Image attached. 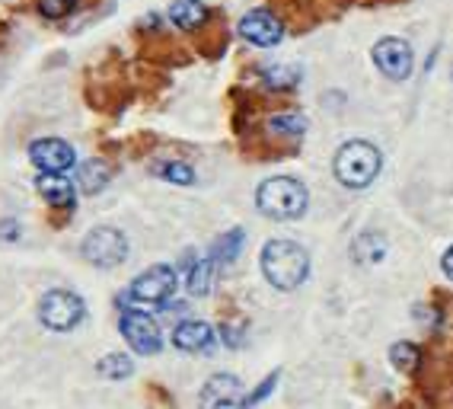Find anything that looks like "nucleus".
I'll list each match as a JSON object with an SVG mask.
<instances>
[{
    "instance_id": "4",
    "label": "nucleus",
    "mask_w": 453,
    "mask_h": 409,
    "mask_svg": "<svg viewBox=\"0 0 453 409\" xmlns=\"http://www.w3.org/2000/svg\"><path fill=\"white\" fill-rule=\"evenodd\" d=\"M39 323L51 333H71L87 320V301L71 288H49L39 297Z\"/></svg>"
},
{
    "instance_id": "2",
    "label": "nucleus",
    "mask_w": 453,
    "mask_h": 409,
    "mask_svg": "<svg viewBox=\"0 0 453 409\" xmlns=\"http://www.w3.org/2000/svg\"><path fill=\"white\" fill-rule=\"evenodd\" d=\"M383 170V154L371 141H345L332 157V173L345 189H367Z\"/></svg>"
},
{
    "instance_id": "23",
    "label": "nucleus",
    "mask_w": 453,
    "mask_h": 409,
    "mask_svg": "<svg viewBox=\"0 0 453 409\" xmlns=\"http://www.w3.org/2000/svg\"><path fill=\"white\" fill-rule=\"evenodd\" d=\"M389 361H393V368L396 371H415L421 365V349L415 343H396L389 349Z\"/></svg>"
},
{
    "instance_id": "3",
    "label": "nucleus",
    "mask_w": 453,
    "mask_h": 409,
    "mask_svg": "<svg viewBox=\"0 0 453 409\" xmlns=\"http://www.w3.org/2000/svg\"><path fill=\"white\" fill-rule=\"evenodd\" d=\"M256 208L272 221H297L310 208V192L294 176H272L256 189Z\"/></svg>"
},
{
    "instance_id": "10",
    "label": "nucleus",
    "mask_w": 453,
    "mask_h": 409,
    "mask_svg": "<svg viewBox=\"0 0 453 409\" xmlns=\"http://www.w3.org/2000/svg\"><path fill=\"white\" fill-rule=\"evenodd\" d=\"M240 35H243L250 45H256V49H275L278 42L284 39V23L281 17H275L272 10L265 7H256L250 10L243 19H240Z\"/></svg>"
},
{
    "instance_id": "8",
    "label": "nucleus",
    "mask_w": 453,
    "mask_h": 409,
    "mask_svg": "<svg viewBox=\"0 0 453 409\" xmlns=\"http://www.w3.org/2000/svg\"><path fill=\"white\" fill-rule=\"evenodd\" d=\"M373 65L380 71L387 81H409L415 67V51L405 39H396V35H387L373 45Z\"/></svg>"
},
{
    "instance_id": "5",
    "label": "nucleus",
    "mask_w": 453,
    "mask_h": 409,
    "mask_svg": "<svg viewBox=\"0 0 453 409\" xmlns=\"http://www.w3.org/2000/svg\"><path fill=\"white\" fill-rule=\"evenodd\" d=\"M179 288V272L166 262L160 266H150L138 275V279L131 282L125 297H119V304H147V307H166L170 297L176 295Z\"/></svg>"
},
{
    "instance_id": "18",
    "label": "nucleus",
    "mask_w": 453,
    "mask_h": 409,
    "mask_svg": "<svg viewBox=\"0 0 453 409\" xmlns=\"http://www.w3.org/2000/svg\"><path fill=\"white\" fill-rule=\"evenodd\" d=\"M243 243H246V230L230 228L226 234H220V237L211 243V259L218 262V266H230V262H236V256L243 253Z\"/></svg>"
},
{
    "instance_id": "27",
    "label": "nucleus",
    "mask_w": 453,
    "mask_h": 409,
    "mask_svg": "<svg viewBox=\"0 0 453 409\" xmlns=\"http://www.w3.org/2000/svg\"><path fill=\"white\" fill-rule=\"evenodd\" d=\"M220 336H224V343L230 345V349H240L246 339V327H234V323H224L220 327Z\"/></svg>"
},
{
    "instance_id": "11",
    "label": "nucleus",
    "mask_w": 453,
    "mask_h": 409,
    "mask_svg": "<svg viewBox=\"0 0 453 409\" xmlns=\"http://www.w3.org/2000/svg\"><path fill=\"white\" fill-rule=\"evenodd\" d=\"M29 160L39 173H67L77 166V150L65 138H39L29 144Z\"/></svg>"
},
{
    "instance_id": "20",
    "label": "nucleus",
    "mask_w": 453,
    "mask_h": 409,
    "mask_svg": "<svg viewBox=\"0 0 453 409\" xmlns=\"http://www.w3.org/2000/svg\"><path fill=\"white\" fill-rule=\"evenodd\" d=\"M268 131L275 138H303L307 135V119L300 112H278L268 119Z\"/></svg>"
},
{
    "instance_id": "7",
    "label": "nucleus",
    "mask_w": 453,
    "mask_h": 409,
    "mask_svg": "<svg viewBox=\"0 0 453 409\" xmlns=\"http://www.w3.org/2000/svg\"><path fill=\"white\" fill-rule=\"evenodd\" d=\"M119 333H122V339L138 355H157L163 349L160 323H157L150 313L134 311V307H125L122 311V317H119Z\"/></svg>"
},
{
    "instance_id": "17",
    "label": "nucleus",
    "mask_w": 453,
    "mask_h": 409,
    "mask_svg": "<svg viewBox=\"0 0 453 409\" xmlns=\"http://www.w3.org/2000/svg\"><path fill=\"white\" fill-rule=\"evenodd\" d=\"M214 275H218V262L211 259H195L192 269L186 272V288L192 297H208L214 288Z\"/></svg>"
},
{
    "instance_id": "6",
    "label": "nucleus",
    "mask_w": 453,
    "mask_h": 409,
    "mask_svg": "<svg viewBox=\"0 0 453 409\" xmlns=\"http://www.w3.org/2000/svg\"><path fill=\"white\" fill-rule=\"evenodd\" d=\"M81 253L96 269H115V266H122L128 259V237L112 224H99L83 237Z\"/></svg>"
},
{
    "instance_id": "12",
    "label": "nucleus",
    "mask_w": 453,
    "mask_h": 409,
    "mask_svg": "<svg viewBox=\"0 0 453 409\" xmlns=\"http://www.w3.org/2000/svg\"><path fill=\"white\" fill-rule=\"evenodd\" d=\"M173 345H176L179 352L208 355V352H214V345H218V333H214V327L204 323V320H182V323L173 329Z\"/></svg>"
},
{
    "instance_id": "25",
    "label": "nucleus",
    "mask_w": 453,
    "mask_h": 409,
    "mask_svg": "<svg viewBox=\"0 0 453 409\" xmlns=\"http://www.w3.org/2000/svg\"><path fill=\"white\" fill-rule=\"evenodd\" d=\"M278 377H281V374H278V371H272V374H268L265 381H262V384L256 387V390H252L250 397H246V409L259 406L262 400H268V397H272V390L278 387Z\"/></svg>"
},
{
    "instance_id": "1",
    "label": "nucleus",
    "mask_w": 453,
    "mask_h": 409,
    "mask_svg": "<svg viewBox=\"0 0 453 409\" xmlns=\"http://www.w3.org/2000/svg\"><path fill=\"white\" fill-rule=\"evenodd\" d=\"M262 275L278 291H297L310 279V253L297 240H268L259 253Z\"/></svg>"
},
{
    "instance_id": "15",
    "label": "nucleus",
    "mask_w": 453,
    "mask_h": 409,
    "mask_svg": "<svg viewBox=\"0 0 453 409\" xmlns=\"http://www.w3.org/2000/svg\"><path fill=\"white\" fill-rule=\"evenodd\" d=\"M112 180V166L93 157V160H83L81 170H77V186H81L83 196H99L105 186Z\"/></svg>"
},
{
    "instance_id": "21",
    "label": "nucleus",
    "mask_w": 453,
    "mask_h": 409,
    "mask_svg": "<svg viewBox=\"0 0 453 409\" xmlns=\"http://www.w3.org/2000/svg\"><path fill=\"white\" fill-rule=\"evenodd\" d=\"M150 173L160 176V180L173 182V186H192L195 182V170L186 160H157V164L150 166Z\"/></svg>"
},
{
    "instance_id": "13",
    "label": "nucleus",
    "mask_w": 453,
    "mask_h": 409,
    "mask_svg": "<svg viewBox=\"0 0 453 409\" xmlns=\"http://www.w3.org/2000/svg\"><path fill=\"white\" fill-rule=\"evenodd\" d=\"M35 189H39V196L51 208H67L71 212L73 202H77V189H73V182L67 180L65 173H39Z\"/></svg>"
},
{
    "instance_id": "22",
    "label": "nucleus",
    "mask_w": 453,
    "mask_h": 409,
    "mask_svg": "<svg viewBox=\"0 0 453 409\" xmlns=\"http://www.w3.org/2000/svg\"><path fill=\"white\" fill-rule=\"evenodd\" d=\"M96 371L103 377H109V381H125V377L134 374V361H131V355H122V352H109L99 359Z\"/></svg>"
},
{
    "instance_id": "26",
    "label": "nucleus",
    "mask_w": 453,
    "mask_h": 409,
    "mask_svg": "<svg viewBox=\"0 0 453 409\" xmlns=\"http://www.w3.org/2000/svg\"><path fill=\"white\" fill-rule=\"evenodd\" d=\"M19 237H23V228L17 218H0V243H17Z\"/></svg>"
},
{
    "instance_id": "19",
    "label": "nucleus",
    "mask_w": 453,
    "mask_h": 409,
    "mask_svg": "<svg viewBox=\"0 0 453 409\" xmlns=\"http://www.w3.org/2000/svg\"><path fill=\"white\" fill-rule=\"evenodd\" d=\"M300 67H294V65H272V67H265L262 71V83H265L268 90H275V93H288V90H294L300 83Z\"/></svg>"
},
{
    "instance_id": "14",
    "label": "nucleus",
    "mask_w": 453,
    "mask_h": 409,
    "mask_svg": "<svg viewBox=\"0 0 453 409\" xmlns=\"http://www.w3.org/2000/svg\"><path fill=\"white\" fill-rule=\"evenodd\" d=\"M211 19V10L204 7L202 0H173L170 7V23L182 33H195L202 29L204 23Z\"/></svg>"
},
{
    "instance_id": "9",
    "label": "nucleus",
    "mask_w": 453,
    "mask_h": 409,
    "mask_svg": "<svg viewBox=\"0 0 453 409\" xmlns=\"http://www.w3.org/2000/svg\"><path fill=\"white\" fill-rule=\"evenodd\" d=\"M198 406L202 409H246L243 381L236 374H211L198 390Z\"/></svg>"
},
{
    "instance_id": "16",
    "label": "nucleus",
    "mask_w": 453,
    "mask_h": 409,
    "mask_svg": "<svg viewBox=\"0 0 453 409\" xmlns=\"http://www.w3.org/2000/svg\"><path fill=\"white\" fill-rule=\"evenodd\" d=\"M383 256H387V237H383V234L367 230V234L355 237V243H351V259H355L357 266H377Z\"/></svg>"
},
{
    "instance_id": "28",
    "label": "nucleus",
    "mask_w": 453,
    "mask_h": 409,
    "mask_svg": "<svg viewBox=\"0 0 453 409\" xmlns=\"http://www.w3.org/2000/svg\"><path fill=\"white\" fill-rule=\"evenodd\" d=\"M441 269H444V275L453 282V246H450V250H447L444 256H441Z\"/></svg>"
},
{
    "instance_id": "24",
    "label": "nucleus",
    "mask_w": 453,
    "mask_h": 409,
    "mask_svg": "<svg viewBox=\"0 0 453 409\" xmlns=\"http://www.w3.org/2000/svg\"><path fill=\"white\" fill-rule=\"evenodd\" d=\"M77 7H81V0H35V10L45 19H67Z\"/></svg>"
}]
</instances>
